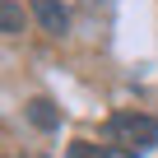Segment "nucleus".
I'll use <instances>...</instances> for the list:
<instances>
[{
    "label": "nucleus",
    "mask_w": 158,
    "mask_h": 158,
    "mask_svg": "<svg viewBox=\"0 0 158 158\" xmlns=\"http://www.w3.org/2000/svg\"><path fill=\"white\" fill-rule=\"evenodd\" d=\"M107 144L130 153V158H139V153H149L158 144V121L144 116V112H116L107 121Z\"/></svg>",
    "instance_id": "1"
},
{
    "label": "nucleus",
    "mask_w": 158,
    "mask_h": 158,
    "mask_svg": "<svg viewBox=\"0 0 158 158\" xmlns=\"http://www.w3.org/2000/svg\"><path fill=\"white\" fill-rule=\"evenodd\" d=\"M28 5H33V19H37L47 33H65V28H70V14H65L60 0H28Z\"/></svg>",
    "instance_id": "2"
},
{
    "label": "nucleus",
    "mask_w": 158,
    "mask_h": 158,
    "mask_svg": "<svg viewBox=\"0 0 158 158\" xmlns=\"http://www.w3.org/2000/svg\"><path fill=\"white\" fill-rule=\"evenodd\" d=\"M28 121H33L37 130H56V126H60V112H56L51 98H33V102H28Z\"/></svg>",
    "instance_id": "3"
},
{
    "label": "nucleus",
    "mask_w": 158,
    "mask_h": 158,
    "mask_svg": "<svg viewBox=\"0 0 158 158\" xmlns=\"http://www.w3.org/2000/svg\"><path fill=\"white\" fill-rule=\"evenodd\" d=\"M0 28H5L10 37H14V33L23 28V10L14 5V0H5V5H0Z\"/></svg>",
    "instance_id": "4"
},
{
    "label": "nucleus",
    "mask_w": 158,
    "mask_h": 158,
    "mask_svg": "<svg viewBox=\"0 0 158 158\" xmlns=\"http://www.w3.org/2000/svg\"><path fill=\"white\" fill-rule=\"evenodd\" d=\"M70 153H74V158H107V149H93L89 139H74V144H70Z\"/></svg>",
    "instance_id": "5"
}]
</instances>
